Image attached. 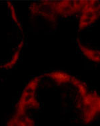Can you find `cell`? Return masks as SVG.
Segmentation results:
<instances>
[{
	"instance_id": "cell-1",
	"label": "cell",
	"mask_w": 100,
	"mask_h": 126,
	"mask_svg": "<svg viewBox=\"0 0 100 126\" xmlns=\"http://www.w3.org/2000/svg\"><path fill=\"white\" fill-rule=\"evenodd\" d=\"M15 113L45 114L88 125L100 117V94L70 74L53 71L28 82Z\"/></svg>"
},
{
	"instance_id": "cell-2",
	"label": "cell",
	"mask_w": 100,
	"mask_h": 126,
	"mask_svg": "<svg viewBox=\"0 0 100 126\" xmlns=\"http://www.w3.org/2000/svg\"><path fill=\"white\" fill-rule=\"evenodd\" d=\"M76 40L79 50L88 60L100 63V1L85 0Z\"/></svg>"
},
{
	"instance_id": "cell-3",
	"label": "cell",
	"mask_w": 100,
	"mask_h": 126,
	"mask_svg": "<svg viewBox=\"0 0 100 126\" xmlns=\"http://www.w3.org/2000/svg\"><path fill=\"white\" fill-rule=\"evenodd\" d=\"M85 0L41 1L32 3L29 6L32 17H40L55 26L61 18L80 14Z\"/></svg>"
}]
</instances>
